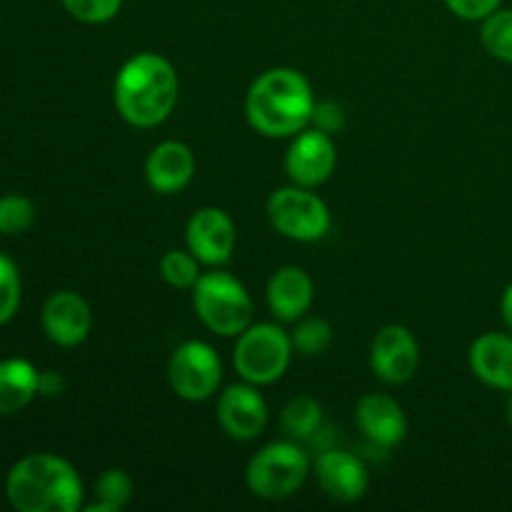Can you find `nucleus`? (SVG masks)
Masks as SVG:
<instances>
[{
    "label": "nucleus",
    "mask_w": 512,
    "mask_h": 512,
    "mask_svg": "<svg viewBox=\"0 0 512 512\" xmlns=\"http://www.w3.org/2000/svg\"><path fill=\"white\" fill-rule=\"evenodd\" d=\"M180 80L173 63L158 53H138L125 60L113 85L120 118L135 128L165 123L178 105Z\"/></svg>",
    "instance_id": "nucleus-1"
},
{
    "label": "nucleus",
    "mask_w": 512,
    "mask_h": 512,
    "mask_svg": "<svg viewBox=\"0 0 512 512\" xmlns=\"http://www.w3.org/2000/svg\"><path fill=\"white\" fill-rule=\"evenodd\" d=\"M313 113V88L295 68L265 70L253 80L245 98V115L265 138H293L308 128Z\"/></svg>",
    "instance_id": "nucleus-2"
},
{
    "label": "nucleus",
    "mask_w": 512,
    "mask_h": 512,
    "mask_svg": "<svg viewBox=\"0 0 512 512\" xmlns=\"http://www.w3.org/2000/svg\"><path fill=\"white\" fill-rule=\"evenodd\" d=\"M5 493L10 505L20 512H75L83 508L78 470L50 453H35L15 463Z\"/></svg>",
    "instance_id": "nucleus-3"
},
{
    "label": "nucleus",
    "mask_w": 512,
    "mask_h": 512,
    "mask_svg": "<svg viewBox=\"0 0 512 512\" xmlns=\"http://www.w3.org/2000/svg\"><path fill=\"white\" fill-rule=\"evenodd\" d=\"M193 308L205 328L223 338H238L253 325V298L248 288L223 270L200 275L193 285Z\"/></svg>",
    "instance_id": "nucleus-4"
},
{
    "label": "nucleus",
    "mask_w": 512,
    "mask_h": 512,
    "mask_svg": "<svg viewBox=\"0 0 512 512\" xmlns=\"http://www.w3.org/2000/svg\"><path fill=\"white\" fill-rule=\"evenodd\" d=\"M293 338L275 323H253L238 335L233 365L245 383L270 385L280 380L293 358Z\"/></svg>",
    "instance_id": "nucleus-5"
},
{
    "label": "nucleus",
    "mask_w": 512,
    "mask_h": 512,
    "mask_svg": "<svg viewBox=\"0 0 512 512\" xmlns=\"http://www.w3.org/2000/svg\"><path fill=\"white\" fill-rule=\"evenodd\" d=\"M310 473V460L295 440L265 445L253 455L245 470L250 493L263 500H285L303 488Z\"/></svg>",
    "instance_id": "nucleus-6"
},
{
    "label": "nucleus",
    "mask_w": 512,
    "mask_h": 512,
    "mask_svg": "<svg viewBox=\"0 0 512 512\" xmlns=\"http://www.w3.org/2000/svg\"><path fill=\"white\" fill-rule=\"evenodd\" d=\"M268 220L280 235L298 243H315L330 230V210L323 198H318L313 188H300L295 183L270 195Z\"/></svg>",
    "instance_id": "nucleus-7"
},
{
    "label": "nucleus",
    "mask_w": 512,
    "mask_h": 512,
    "mask_svg": "<svg viewBox=\"0 0 512 512\" xmlns=\"http://www.w3.org/2000/svg\"><path fill=\"white\" fill-rule=\"evenodd\" d=\"M168 380L178 398L188 403H203L218 393L223 380L220 355L203 340H188L170 355Z\"/></svg>",
    "instance_id": "nucleus-8"
},
{
    "label": "nucleus",
    "mask_w": 512,
    "mask_h": 512,
    "mask_svg": "<svg viewBox=\"0 0 512 512\" xmlns=\"http://www.w3.org/2000/svg\"><path fill=\"white\" fill-rule=\"evenodd\" d=\"M338 165V148L330 133L320 128H305L293 135L288 153H285V170L288 178L300 188H318Z\"/></svg>",
    "instance_id": "nucleus-9"
},
{
    "label": "nucleus",
    "mask_w": 512,
    "mask_h": 512,
    "mask_svg": "<svg viewBox=\"0 0 512 512\" xmlns=\"http://www.w3.org/2000/svg\"><path fill=\"white\" fill-rule=\"evenodd\" d=\"M370 368L388 385H403L418 375L420 345L405 325H385L370 345Z\"/></svg>",
    "instance_id": "nucleus-10"
},
{
    "label": "nucleus",
    "mask_w": 512,
    "mask_h": 512,
    "mask_svg": "<svg viewBox=\"0 0 512 512\" xmlns=\"http://www.w3.org/2000/svg\"><path fill=\"white\" fill-rule=\"evenodd\" d=\"M185 240H188V250L200 263L215 268V265H225L233 258L238 233H235L233 218L225 210L208 205V208H200L190 215Z\"/></svg>",
    "instance_id": "nucleus-11"
},
{
    "label": "nucleus",
    "mask_w": 512,
    "mask_h": 512,
    "mask_svg": "<svg viewBox=\"0 0 512 512\" xmlns=\"http://www.w3.org/2000/svg\"><path fill=\"white\" fill-rule=\"evenodd\" d=\"M218 423L228 438L248 443L255 440L268 425V405L258 393V385H230L218 398Z\"/></svg>",
    "instance_id": "nucleus-12"
},
{
    "label": "nucleus",
    "mask_w": 512,
    "mask_h": 512,
    "mask_svg": "<svg viewBox=\"0 0 512 512\" xmlns=\"http://www.w3.org/2000/svg\"><path fill=\"white\" fill-rule=\"evenodd\" d=\"M315 478L335 503H355L368 493V468L363 460L345 450H325L315 460Z\"/></svg>",
    "instance_id": "nucleus-13"
},
{
    "label": "nucleus",
    "mask_w": 512,
    "mask_h": 512,
    "mask_svg": "<svg viewBox=\"0 0 512 512\" xmlns=\"http://www.w3.org/2000/svg\"><path fill=\"white\" fill-rule=\"evenodd\" d=\"M93 328V315L83 295L73 290H58L43 308V330L60 348H75L88 338Z\"/></svg>",
    "instance_id": "nucleus-14"
},
{
    "label": "nucleus",
    "mask_w": 512,
    "mask_h": 512,
    "mask_svg": "<svg viewBox=\"0 0 512 512\" xmlns=\"http://www.w3.org/2000/svg\"><path fill=\"white\" fill-rule=\"evenodd\" d=\"M355 423L378 448H395L408 433V420L398 400L383 393H368L355 405Z\"/></svg>",
    "instance_id": "nucleus-15"
},
{
    "label": "nucleus",
    "mask_w": 512,
    "mask_h": 512,
    "mask_svg": "<svg viewBox=\"0 0 512 512\" xmlns=\"http://www.w3.org/2000/svg\"><path fill=\"white\" fill-rule=\"evenodd\" d=\"M195 175V155L180 140H163L145 160V180L155 193L173 195L188 188Z\"/></svg>",
    "instance_id": "nucleus-16"
},
{
    "label": "nucleus",
    "mask_w": 512,
    "mask_h": 512,
    "mask_svg": "<svg viewBox=\"0 0 512 512\" xmlns=\"http://www.w3.org/2000/svg\"><path fill=\"white\" fill-rule=\"evenodd\" d=\"M268 308L283 323H298L305 318L315 298L313 278L298 265L275 270L268 280Z\"/></svg>",
    "instance_id": "nucleus-17"
},
{
    "label": "nucleus",
    "mask_w": 512,
    "mask_h": 512,
    "mask_svg": "<svg viewBox=\"0 0 512 512\" xmlns=\"http://www.w3.org/2000/svg\"><path fill=\"white\" fill-rule=\"evenodd\" d=\"M470 370L495 390L512 393V335L485 333L473 340L468 353Z\"/></svg>",
    "instance_id": "nucleus-18"
},
{
    "label": "nucleus",
    "mask_w": 512,
    "mask_h": 512,
    "mask_svg": "<svg viewBox=\"0 0 512 512\" xmlns=\"http://www.w3.org/2000/svg\"><path fill=\"white\" fill-rule=\"evenodd\" d=\"M38 370L28 360L0 363V415L20 413L38 395Z\"/></svg>",
    "instance_id": "nucleus-19"
},
{
    "label": "nucleus",
    "mask_w": 512,
    "mask_h": 512,
    "mask_svg": "<svg viewBox=\"0 0 512 512\" xmlns=\"http://www.w3.org/2000/svg\"><path fill=\"white\" fill-rule=\"evenodd\" d=\"M280 425H283L285 435L290 440H295V443H300V440H313L323 430V408H320L318 400L308 398V395L295 398L283 408Z\"/></svg>",
    "instance_id": "nucleus-20"
},
{
    "label": "nucleus",
    "mask_w": 512,
    "mask_h": 512,
    "mask_svg": "<svg viewBox=\"0 0 512 512\" xmlns=\"http://www.w3.org/2000/svg\"><path fill=\"white\" fill-rule=\"evenodd\" d=\"M133 500V478L125 470L110 468L95 483V503L88 512H118Z\"/></svg>",
    "instance_id": "nucleus-21"
},
{
    "label": "nucleus",
    "mask_w": 512,
    "mask_h": 512,
    "mask_svg": "<svg viewBox=\"0 0 512 512\" xmlns=\"http://www.w3.org/2000/svg\"><path fill=\"white\" fill-rule=\"evenodd\" d=\"M480 40H483V48L493 58L503 60V63H512V8H498L493 15H488L483 20Z\"/></svg>",
    "instance_id": "nucleus-22"
},
{
    "label": "nucleus",
    "mask_w": 512,
    "mask_h": 512,
    "mask_svg": "<svg viewBox=\"0 0 512 512\" xmlns=\"http://www.w3.org/2000/svg\"><path fill=\"white\" fill-rule=\"evenodd\" d=\"M200 260L190 250H168L160 258V278L178 290H193L200 278Z\"/></svg>",
    "instance_id": "nucleus-23"
},
{
    "label": "nucleus",
    "mask_w": 512,
    "mask_h": 512,
    "mask_svg": "<svg viewBox=\"0 0 512 512\" xmlns=\"http://www.w3.org/2000/svg\"><path fill=\"white\" fill-rule=\"evenodd\" d=\"M293 348L305 358L323 355L333 343V328L323 318H300L293 330Z\"/></svg>",
    "instance_id": "nucleus-24"
},
{
    "label": "nucleus",
    "mask_w": 512,
    "mask_h": 512,
    "mask_svg": "<svg viewBox=\"0 0 512 512\" xmlns=\"http://www.w3.org/2000/svg\"><path fill=\"white\" fill-rule=\"evenodd\" d=\"M35 220V208L23 195H5L0 198V233L18 235L28 230Z\"/></svg>",
    "instance_id": "nucleus-25"
},
{
    "label": "nucleus",
    "mask_w": 512,
    "mask_h": 512,
    "mask_svg": "<svg viewBox=\"0 0 512 512\" xmlns=\"http://www.w3.org/2000/svg\"><path fill=\"white\" fill-rule=\"evenodd\" d=\"M65 10L80 23L100 25L113 20L120 13L123 0H63Z\"/></svg>",
    "instance_id": "nucleus-26"
},
{
    "label": "nucleus",
    "mask_w": 512,
    "mask_h": 512,
    "mask_svg": "<svg viewBox=\"0 0 512 512\" xmlns=\"http://www.w3.org/2000/svg\"><path fill=\"white\" fill-rule=\"evenodd\" d=\"M20 305V275L13 260L0 255V325L8 323Z\"/></svg>",
    "instance_id": "nucleus-27"
},
{
    "label": "nucleus",
    "mask_w": 512,
    "mask_h": 512,
    "mask_svg": "<svg viewBox=\"0 0 512 512\" xmlns=\"http://www.w3.org/2000/svg\"><path fill=\"white\" fill-rule=\"evenodd\" d=\"M503 0H445L450 13L463 20H485L500 8Z\"/></svg>",
    "instance_id": "nucleus-28"
},
{
    "label": "nucleus",
    "mask_w": 512,
    "mask_h": 512,
    "mask_svg": "<svg viewBox=\"0 0 512 512\" xmlns=\"http://www.w3.org/2000/svg\"><path fill=\"white\" fill-rule=\"evenodd\" d=\"M313 120L318 123L320 130H325V133H335V130L343 125V110L335 103H315Z\"/></svg>",
    "instance_id": "nucleus-29"
},
{
    "label": "nucleus",
    "mask_w": 512,
    "mask_h": 512,
    "mask_svg": "<svg viewBox=\"0 0 512 512\" xmlns=\"http://www.w3.org/2000/svg\"><path fill=\"white\" fill-rule=\"evenodd\" d=\"M38 393L40 395H60L63 393V378L58 373H40L38 375Z\"/></svg>",
    "instance_id": "nucleus-30"
},
{
    "label": "nucleus",
    "mask_w": 512,
    "mask_h": 512,
    "mask_svg": "<svg viewBox=\"0 0 512 512\" xmlns=\"http://www.w3.org/2000/svg\"><path fill=\"white\" fill-rule=\"evenodd\" d=\"M500 313H503L505 325H508V330L512 333V283L505 288L503 298H500Z\"/></svg>",
    "instance_id": "nucleus-31"
},
{
    "label": "nucleus",
    "mask_w": 512,
    "mask_h": 512,
    "mask_svg": "<svg viewBox=\"0 0 512 512\" xmlns=\"http://www.w3.org/2000/svg\"><path fill=\"white\" fill-rule=\"evenodd\" d=\"M505 418H508V423H510V428H512V395H510V400H508V408H505Z\"/></svg>",
    "instance_id": "nucleus-32"
}]
</instances>
